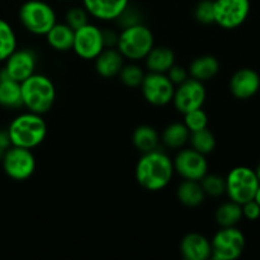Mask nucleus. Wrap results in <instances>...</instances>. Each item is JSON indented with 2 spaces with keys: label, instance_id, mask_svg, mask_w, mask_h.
Listing matches in <instances>:
<instances>
[{
  "label": "nucleus",
  "instance_id": "obj_1",
  "mask_svg": "<svg viewBox=\"0 0 260 260\" xmlns=\"http://www.w3.org/2000/svg\"><path fill=\"white\" fill-rule=\"evenodd\" d=\"M174 173L173 160L159 149L142 154L135 168L137 183L150 192H159L167 188Z\"/></svg>",
  "mask_w": 260,
  "mask_h": 260
},
{
  "label": "nucleus",
  "instance_id": "obj_2",
  "mask_svg": "<svg viewBox=\"0 0 260 260\" xmlns=\"http://www.w3.org/2000/svg\"><path fill=\"white\" fill-rule=\"evenodd\" d=\"M7 131L12 146L32 150L45 141L47 136V123L42 118V114L28 111L15 117Z\"/></svg>",
  "mask_w": 260,
  "mask_h": 260
},
{
  "label": "nucleus",
  "instance_id": "obj_3",
  "mask_svg": "<svg viewBox=\"0 0 260 260\" xmlns=\"http://www.w3.org/2000/svg\"><path fill=\"white\" fill-rule=\"evenodd\" d=\"M20 89L23 107L29 112L45 114L52 108L56 99V88L48 76L35 73L20 83Z\"/></svg>",
  "mask_w": 260,
  "mask_h": 260
},
{
  "label": "nucleus",
  "instance_id": "obj_4",
  "mask_svg": "<svg viewBox=\"0 0 260 260\" xmlns=\"http://www.w3.org/2000/svg\"><path fill=\"white\" fill-rule=\"evenodd\" d=\"M154 46L155 40L151 29L142 23H137L122 28L116 48L124 58L136 62L144 60Z\"/></svg>",
  "mask_w": 260,
  "mask_h": 260
},
{
  "label": "nucleus",
  "instance_id": "obj_5",
  "mask_svg": "<svg viewBox=\"0 0 260 260\" xmlns=\"http://www.w3.org/2000/svg\"><path fill=\"white\" fill-rule=\"evenodd\" d=\"M19 20L25 30L36 36H46L57 22L53 8L42 0L23 3L19 9Z\"/></svg>",
  "mask_w": 260,
  "mask_h": 260
},
{
  "label": "nucleus",
  "instance_id": "obj_6",
  "mask_svg": "<svg viewBox=\"0 0 260 260\" xmlns=\"http://www.w3.org/2000/svg\"><path fill=\"white\" fill-rule=\"evenodd\" d=\"M225 179L226 194L239 205L254 200V196L260 185L255 170L248 167L234 168Z\"/></svg>",
  "mask_w": 260,
  "mask_h": 260
},
{
  "label": "nucleus",
  "instance_id": "obj_7",
  "mask_svg": "<svg viewBox=\"0 0 260 260\" xmlns=\"http://www.w3.org/2000/svg\"><path fill=\"white\" fill-rule=\"evenodd\" d=\"M213 260H234L241 256L245 249V236L236 226L221 228L211 240Z\"/></svg>",
  "mask_w": 260,
  "mask_h": 260
},
{
  "label": "nucleus",
  "instance_id": "obj_8",
  "mask_svg": "<svg viewBox=\"0 0 260 260\" xmlns=\"http://www.w3.org/2000/svg\"><path fill=\"white\" fill-rule=\"evenodd\" d=\"M5 174L13 180L29 179L36 170V157L32 150L19 146H10L2 159Z\"/></svg>",
  "mask_w": 260,
  "mask_h": 260
},
{
  "label": "nucleus",
  "instance_id": "obj_9",
  "mask_svg": "<svg viewBox=\"0 0 260 260\" xmlns=\"http://www.w3.org/2000/svg\"><path fill=\"white\" fill-rule=\"evenodd\" d=\"M215 23L223 29L244 24L250 13V0H213Z\"/></svg>",
  "mask_w": 260,
  "mask_h": 260
},
{
  "label": "nucleus",
  "instance_id": "obj_10",
  "mask_svg": "<svg viewBox=\"0 0 260 260\" xmlns=\"http://www.w3.org/2000/svg\"><path fill=\"white\" fill-rule=\"evenodd\" d=\"M140 88L145 101L155 107H164L172 103L175 90L174 84L169 80L167 74L151 71L145 74Z\"/></svg>",
  "mask_w": 260,
  "mask_h": 260
},
{
  "label": "nucleus",
  "instance_id": "obj_11",
  "mask_svg": "<svg viewBox=\"0 0 260 260\" xmlns=\"http://www.w3.org/2000/svg\"><path fill=\"white\" fill-rule=\"evenodd\" d=\"M206 88L202 81L188 78L184 83L175 86L172 103L179 113L185 114L193 109L202 108L206 102Z\"/></svg>",
  "mask_w": 260,
  "mask_h": 260
},
{
  "label": "nucleus",
  "instance_id": "obj_12",
  "mask_svg": "<svg viewBox=\"0 0 260 260\" xmlns=\"http://www.w3.org/2000/svg\"><path fill=\"white\" fill-rule=\"evenodd\" d=\"M174 172L183 179L200 182L208 173V161L206 155L196 151L194 149H182L173 160Z\"/></svg>",
  "mask_w": 260,
  "mask_h": 260
},
{
  "label": "nucleus",
  "instance_id": "obj_13",
  "mask_svg": "<svg viewBox=\"0 0 260 260\" xmlns=\"http://www.w3.org/2000/svg\"><path fill=\"white\" fill-rule=\"evenodd\" d=\"M104 50L102 29L88 23L75 30L73 51L83 60H94Z\"/></svg>",
  "mask_w": 260,
  "mask_h": 260
},
{
  "label": "nucleus",
  "instance_id": "obj_14",
  "mask_svg": "<svg viewBox=\"0 0 260 260\" xmlns=\"http://www.w3.org/2000/svg\"><path fill=\"white\" fill-rule=\"evenodd\" d=\"M36 68H37L36 53L28 48H22V50H15L5 60V68L3 69V71L9 78L14 79L18 83H22L36 73Z\"/></svg>",
  "mask_w": 260,
  "mask_h": 260
},
{
  "label": "nucleus",
  "instance_id": "obj_15",
  "mask_svg": "<svg viewBox=\"0 0 260 260\" xmlns=\"http://www.w3.org/2000/svg\"><path fill=\"white\" fill-rule=\"evenodd\" d=\"M260 89V76L255 70L244 68L234 73L230 79V91L236 99L245 101L255 95Z\"/></svg>",
  "mask_w": 260,
  "mask_h": 260
},
{
  "label": "nucleus",
  "instance_id": "obj_16",
  "mask_svg": "<svg viewBox=\"0 0 260 260\" xmlns=\"http://www.w3.org/2000/svg\"><path fill=\"white\" fill-rule=\"evenodd\" d=\"M128 4L129 0H83L89 15L103 22L116 20Z\"/></svg>",
  "mask_w": 260,
  "mask_h": 260
},
{
  "label": "nucleus",
  "instance_id": "obj_17",
  "mask_svg": "<svg viewBox=\"0 0 260 260\" xmlns=\"http://www.w3.org/2000/svg\"><path fill=\"white\" fill-rule=\"evenodd\" d=\"M180 254L185 260H207L211 258V240L198 233H189L180 240Z\"/></svg>",
  "mask_w": 260,
  "mask_h": 260
},
{
  "label": "nucleus",
  "instance_id": "obj_18",
  "mask_svg": "<svg viewBox=\"0 0 260 260\" xmlns=\"http://www.w3.org/2000/svg\"><path fill=\"white\" fill-rule=\"evenodd\" d=\"M124 57L116 47L104 48L95 58V71L104 79H112L118 76Z\"/></svg>",
  "mask_w": 260,
  "mask_h": 260
},
{
  "label": "nucleus",
  "instance_id": "obj_19",
  "mask_svg": "<svg viewBox=\"0 0 260 260\" xmlns=\"http://www.w3.org/2000/svg\"><path fill=\"white\" fill-rule=\"evenodd\" d=\"M220 71V61L213 55H202L196 57L188 68L190 78L202 83L215 78Z\"/></svg>",
  "mask_w": 260,
  "mask_h": 260
},
{
  "label": "nucleus",
  "instance_id": "obj_20",
  "mask_svg": "<svg viewBox=\"0 0 260 260\" xmlns=\"http://www.w3.org/2000/svg\"><path fill=\"white\" fill-rule=\"evenodd\" d=\"M144 60L149 71L165 74L175 63V55L167 46H154Z\"/></svg>",
  "mask_w": 260,
  "mask_h": 260
},
{
  "label": "nucleus",
  "instance_id": "obj_21",
  "mask_svg": "<svg viewBox=\"0 0 260 260\" xmlns=\"http://www.w3.org/2000/svg\"><path fill=\"white\" fill-rule=\"evenodd\" d=\"M0 106L8 109L23 107L20 83L9 78L3 70L0 78Z\"/></svg>",
  "mask_w": 260,
  "mask_h": 260
},
{
  "label": "nucleus",
  "instance_id": "obj_22",
  "mask_svg": "<svg viewBox=\"0 0 260 260\" xmlns=\"http://www.w3.org/2000/svg\"><path fill=\"white\" fill-rule=\"evenodd\" d=\"M74 36L75 30L69 27L66 23H57L53 24V27L46 33V40L51 48L58 52H66V51L73 50Z\"/></svg>",
  "mask_w": 260,
  "mask_h": 260
},
{
  "label": "nucleus",
  "instance_id": "obj_23",
  "mask_svg": "<svg viewBox=\"0 0 260 260\" xmlns=\"http://www.w3.org/2000/svg\"><path fill=\"white\" fill-rule=\"evenodd\" d=\"M177 198L185 207L194 208L205 202L206 193L198 180L183 179L177 188Z\"/></svg>",
  "mask_w": 260,
  "mask_h": 260
},
{
  "label": "nucleus",
  "instance_id": "obj_24",
  "mask_svg": "<svg viewBox=\"0 0 260 260\" xmlns=\"http://www.w3.org/2000/svg\"><path fill=\"white\" fill-rule=\"evenodd\" d=\"M132 144L140 152L145 154L159 149L160 136L150 124H140L132 134Z\"/></svg>",
  "mask_w": 260,
  "mask_h": 260
},
{
  "label": "nucleus",
  "instance_id": "obj_25",
  "mask_svg": "<svg viewBox=\"0 0 260 260\" xmlns=\"http://www.w3.org/2000/svg\"><path fill=\"white\" fill-rule=\"evenodd\" d=\"M189 129L183 122H173L164 128L160 141L169 149H182L189 141Z\"/></svg>",
  "mask_w": 260,
  "mask_h": 260
},
{
  "label": "nucleus",
  "instance_id": "obj_26",
  "mask_svg": "<svg viewBox=\"0 0 260 260\" xmlns=\"http://www.w3.org/2000/svg\"><path fill=\"white\" fill-rule=\"evenodd\" d=\"M243 218V210L241 205L229 201V202L222 203L218 206L215 212V220L220 228H231L236 226Z\"/></svg>",
  "mask_w": 260,
  "mask_h": 260
},
{
  "label": "nucleus",
  "instance_id": "obj_27",
  "mask_svg": "<svg viewBox=\"0 0 260 260\" xmlns=\"http://www.w3.org/2000/svg\"><path fill=\"white\" fill-rule=\"evenodd\" d=\"M188 142L190 144L192 149H194L196 151L201 152L203 155L211 154L216 147V137L208 129V127L200 129V131L190 132L189 141Z\"/></svg>",
  "mask_w": 260,
  "mask_h": 260
},
{
  "label": "nucleus",
  "instance_id": "obj_28",
  "mask_svg": "<svg viewBox=\"0 0 260 260\" xmlns=\"http://www.w3.org/2000/svg\"><path fill=\"white\" fill-rule=\"evenodd\" d=\"M17 50V36L12 25L0 19V62L5 61Z\"/></svg>",
  "mask_w": 260,
  "mask_h": 260
},
{
  "label": "nucleus",
  "instance_id": "obj_29",
  "mask_svg": "<svg viewBox=\"0 0 260 260\" xmlns=\"http://www.w3.org/2000/svg\"><path fill=\"white\" fill-rule=\"evenodd\" d=\"M122 84L127 88H139L145 78V73L137 63H126L122 66L118 74Z\"/></svg>",
  "mask_w": 260,
  "mask_h": 260
},
{
  "label": "nucleus",
  "instance_id": "obj_30",
  "mask_svg": "<svg viewBox=\"0 0 260 260\" xmlns=\"http://www.w3.org/2000/svg\"><path fill=\"white\" fill-rule=\"evenodd\" d=\"M206 196L210 197H221L226 193V179L218 174H206L200 180Z\"/></svg>",
  "mask_w": 260,
  "mask_h": 260
},
{
  "label": "nucleus",
  "instance_id": "obj_31",
  "mask_svg": "<svg viewBox=\"0 0 260 260\" xmlns=\"http://www.w3.org/2000/svg\"><path fill=\"white\" fill-rule=\"evenodd\" d=\"M183 116H184L183 123L187 126L189 132L200 131V129L208 127V116L202 108L193 109V111L188 112V113L183 114Z\"/></svg>",
  "mask_w": 260,
  "mask_h": 260
},
{
  "label": "nucleus",
  "instance_id": "obj_32",
  "mask_svg": "<svg viewBox=\"0 0 260 260\" xmlns=\"http://www.w3.org/2000/svg\"><path fill=\"white\" fill-rule=\"evenodd\" d=\"M89 13L86 12L85 8L74 7L66 12L65 14V23L74 30L79 29V28L84 27L89 23Z\"/></svg>",
  "mask_w": 260,
  "mask_h": 260
},
{
  "label": "nucleus",
  "instance_id": "obj_33",
  "mask_svg": "<svg viewBox=\"0 0 260 260\" xmlns=\"http://www.w3.org/2000/svg\"><path fill=\"white\" fill-rule=\"evenodd\" d=\"M194 18L201 24H212L215 23L213 13V0H201L194 8Z\"/></svg>",
  "mask_w": 260,
  "mask_h": 260
},
{
  "label": "nucleus",
  "instance_id": "obj_34",
  "mask_svg": "<svg viewBox=\"0 0 260 260\" xmlns=\"http://www.w3.org/2000/svg\"><path fill=\"white\" fill-rule=\"evenodd\" d=\"M140 14L137 13V10H135L131 5L128 4V7L122 12V14L117 18V22L122 25V28L129 27V25L137 24V23H141V19H140Z\"/></svg>",
  "mask_w": 260,
  "mask_h": 260
},
{
  "label": "nucleus",
  "instance_id": "obj_35",
  "mask_svg": "<svg viewBox=\"0 0 260 260\" xmlns=\"http://www.w3.org/2000/svg\"><path fill=\"white\" fill-rule=\"evenodd\" d=\"M165 74H167V76L169 78V80L174 84V86L184 83V81L189 78V74H188L187 69H184L180 65H177V63H174V65H173Z\"/></svg>",
  "mask_w": 260,
  "mask_h": 260
},
{
  "label": "nucleus",
  "instance_id": "obj_36",
  "mask_svg": "<svg viewBox=\"0 0 260 260\" xmlns=\"http://www.w3.org/2000/svg\"><path fill=\"white\" fill-rule=\"evenodd\" d=\"M241 210H243V217L248 218L249 221H255L260 217V206L255 202V200L243 203Z\"/></svg>",
  "mask_w": 260,
  "mask_h": 260
},
{
  "label": "nucleus",
  "instance_id": "obj_37",
  "mask_svg": "<svg viewBox=\"0 0 260 260\" xmlns=\"http://www.w3.org/2000/svg\"><path fill=\"white\" fill-rule=\"evenodd\" d=\"M102 36H103L104 48H114L117 47L118 42V35L112 29H102Z\"/></svg>",
  "mask_w": 260,
  "mask_h": 260
},
{
  "label": "nucleus",
  "instance_id": "obj_38",
  "mask_svg": "<svg viewBox=\"0 0 260 260\" xmlns=\"http://www.w3.org/2000/svg\"><path fill=\"white\" fill-rule=\"evenodd\" d=\"M10 146H12V142H10L8 131L0 129V160L3 159L4 154L7 152V150L9 149Z\"/></svg>",
  "mask_w": 260,
  "mask_h": 260
},
{
  "label": "nucleus",
  "instance_id": "obj_39",
  "mask_svg": "<svg viewBox=\"0 0 260 260\" xmlns=\"http://www.w3.org/2000/svg\"><path fill=\"white\" fill-rule=\"evenodd\" d=\"M254 200H255V202H256V203H258V205L260 206V185H259L258 190H256L255 196H254Z\"/></svg>",
  "mask_w": 260,
  "mask_h": 260
},
{
  "label": "nucleus",
  "instance_id": "obj_40",
  "mask_svg": "<svg viewBox=\"0 0 260 260\" xmlns=\"http://www.w3.org/2000/svg\"><path fill=\"white\" fill-rule=\"evenodd\" d=\"M255 173H256V177H258V179H259V182H260V162L258 164V167H256Z\"/></svg>",
  "mask_w": 260,
  "mask_h": 260
},
{
  "label": "nucleus",
  "instance_id": "obj_41",
  "mask_svg": "<svg viewBox=\"0 0 260 260\" xmlns=\"http://www.w3.org/2000/svg\"><path fill=\"white\" fill-rule=\"evenodd\" d=\"M0 78H2V70H0Z\"/></svg>",
  "mask_w": 260,
  "mask_h": 260
}]
</instances>
